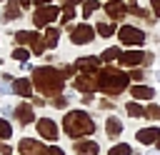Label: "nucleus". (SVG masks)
<instances>
[{"label":"nucleus","mask_w":160,"mask_h":155,"mask_svg":"<svg viewBox=\"0 0 160 155\" xmlns=\"http://www.w3.org/2000/svg\"><path fill=\"white\" fill-rule=\"evenodd\" d=\"M65 105H68V98L65 95H55L52 98V108H65Z\"/></svg>","instance_id":"31"},{"label":"nucleus","mask_w":160,"mask_h":155,"mask_svg":"<svg viewBox=\"0 0 160 155\" xmlns=\"http://www.w3.org/2000/svg\"><path fill=\"white\" fill-rule=\"evenodd\" d=\"M10 135H12L10 122H8L5 118H0V140H10Z\"/></svg>","instance_id":"29"},{"label":"nucleus","mask_w":160,"mask_h":155,"mask_svg":"<svg viewBox=\"0 0 160 155\" xmlns=\"http://www.w3.org/2000/svg\"><path fill=\"white\" fill-rule=\"evenodd\" d=\"M145 118H148V120H160V105L150 102V105L145 108Z\"/></svg>","instance_id":"28"},{"label":"nucleus","mask_w":160,"mask_h":155,"mask_svg":"<svg viewBox=\"0 0 160 155\" xmlns=\"http://www.w3.org/2000/svg\"><path fill=\"white\" fill-rule=\"evenodd\" d=\"M155 148H158V150H160V138H158V142H155Z\"/></svg>","instance_id":"40"},{"label":"nucleus","mask_w":160,"mask_h":155,"mask_svg":"<svg viewBox=\"0 0 160 155\" xmlns=\"http://www.w3.org/2000/svg\"><path fill=\"white\" fill-rule=\"evenodd\" d=\"M95 80H98V88L105 92V95H120L128 85H130V72L120 70V68H100L95 72Z\"/></svg>","instance_id":"2"},{"label":"nucleus","mask_w":160,"mask_h":155,"mask_svg":"<svg viewBox=\"0 0 160 155\" xmlns=\"http://www.w3.org/2000/svg\"><path fill=\"white\" fill-rule=\"evenodd\" d=\"M125 110H128L130 118H145V108H142L138 100H130V102L125 105Z\"/></svg>","instance_id":"23"},{"label":"nucleus","mask_w":160,"mask_h":155,"mask_svg":"<svg viewBox=\"0 0 160 155\" xmlns=\"http://www.w3.org/2000/svg\"><path fill=\"white\" fill-rule=\"evenodd\" d=\"M42 40H45V45L48 48H58V40H60V30L58 28H45V32H42Z\"/></svg>","instance_id":"21"},{"label":"nucleus","mask_w":160,"mask_h":155,"mask_svg":"<svg viewBox=\"0 0 160 155\" xmlns=\"http://www.w3.org/2000/svg\"><path fill=\"white\" fill-rule=\"evenodd\" d=\"M62 130H65L68 138L80 140V138L95 132V120H92L85 110H70V112H65V118H62Z\"/></svg>","instance_id":"3"},{"label":"nucleus","mask_w":160,"mask_h":155,"mask_svg":"<svg viewBox=\"0 0 160 155\" xmlns=\"http://www.w3.org/2000/svg\"><path fill=\"white\" fill-rule=\"evenodd\" d=\"M72 88H78L80 92H92V90H98V80L90 75V72H82V75H78L75 80H72Z\"/></svg>","instance_id":"12"},{"label":"nucleus","mask_w":160,"mask_h":155,"mask_svg":"<svg viewBox=\"0 0 160 155\" xmlns=\"http://www.w3.org/2000/svg\"><path fill=\"white\" fill-rule=\"evenodd\" d=\"M100 108H102V110H108V108H110V110H112V108H115V105H112V102H110V100H100Z\"/></svg>","instance_id":"34"},{"label":"nucleus","mask_w":160,"mask_h":155,"mask_svg":"<svg viewBox=\"0 0 160 155\" xmlns=\"http://www.w3.org/2000/svg\"><path fill=\"white\" fill-rule=\"evenodd\" d=\"M2 22H10V20H20L22 18V5L20 0H8L5 2V10H2Z\"/></svg>","instance_id":"14"},{"label":"nucleus","mask_w":160,"mask_h":155,"mask_svg":"<svg viewBox=\"0 0 160 155\" xmlns=\"http://www.w3.org/2000/svg\"><path fill=\"white\" fill-rule=\"evenodd\" d=\"M65 2H70V5H78V2H85V0H65Z\"/></svg>","instance_id":"38"},{"label":"nucleus","mask_w":160,"mask_h":155,"mask_svg":"<svg viewBox=\"0 0 160 155\" xmlns=\"http://www.w3.org/2000/svg\"><path fill=\"white\" fill-rule=\"evenodd\" d=\"M38 40V32H30V30H18L15 32V42L18 45H32Z\"/></svg>","instance_id":"22"},{"label":"nucleus","mask_w":160,"mask_h":155,"mask_svg":"<svg viewBox=\"0 0 160 155\" xmlns=\"http://www.w3.org/2000/svg\"><path fill=\"white\" fill-rule=\"evenodd\" d=\"M130 78H132L135 82H142V78H145V70H140V68H135V70H130Z\"/></svg>","instance_id":"30"},{"label":"nucleus","mask_w":160,"mask_h":155,"mask_svg":"<svg viewBox=\"0 0 160 155\" xmlns=\"http://www.w3.org/2000/svg\"><path fill=\"white\" fill-rule=\"evenodd\" d=\"M120 48H105L102 50V55H100V60H105V62H112V60H118L120 58Z\"/></svg>","instance_id":"25"},{"label":"nucleus","mask_w":160,"mask_h":155,"mask_svg":"<svg viewBox=\"0 0 160 155\" xmlns=\"http://www.w3.org/2000/svg\"><path fill=\"white\" fill-rule=\"evenodd\" d=\"M0 110H2V115H12V110H15V108H10V105H2Z\"/></svg>","instance_id":"35"},{"label":"nucleus","mask_w":160,"mask_h":155,"mask_svg":"<svg viewBox=\"0 0 160 155\" xmlns=\"http://www.w3.org/2000/svg\"><path fill=\"white\" fill-rule=\"evenodd\" d=\"M118 38H120L122 45H142L145 42V32L138 25H122L118 30Z\"/></svg>","instance_id":"6"},{"label":"nucleus","mask_w":160,"mask_h":155,"mask_svg":"<svg viewBox=\"0 0 160 155\" xmlns=\"http://www.w3.org/2000/svg\"><path fill=\"white\" fill-rule=\"evenodd\" d=\"M118 60H120L122 68H138V65L145 62V52L142 50H125V52H120Z\"/></svg>","instance_id":"9"},{"label":"nucleus","mask_w":160,"mask_h":155,"mask_svg":"<svg viewBox=\"0 0 160 155\" xmlns=\"http://www.w3.org/2000/svg\"><path fill=\"white\" fill-rule=\"evenodd\" d=\"M20 5H22V8H30V5H32V0H20Z\"/></svg>","instance_id":"37"},{"label":"nucleus","mask_w":160,"mask_h":155,"mask_svg":"<svg viewBox=\"0 0 160 155\" xmlns=\"http://www.w3.org/2000/svg\"><path fill=\"white\" fill-rule=\"evenodd\" d=\"M32 85L48 95V98H55L62 92L65 88V75L58 70V68H50V65H42V68H35L32 70Z\"/></svg>","instance_id":"1"},{"label":"nucleus","mask_w":160,"mask_h":155,"mask_svg":"<svg viewBox=\"0 0 160 155\" xmlns=\"http://www.w3.org/2000/svg\"><path fill=\"white\" fill-rule=\"evenodd\" d=\"M105 132H108V138H120L122 135V120L115 118V115H110L105 120Z\"/></svg>","instance_id":"19"},{"label":"nucleus","mask_w":160,"mask_h":155,"mask_svg":"<svg viewBox=\"0 0 160 155\" xmlns=\"http://www.w3.org/2000/svg\"><path fill=\"white\" fill-rule=\"evenodd\" d=\"M12 115H15V120H18L20 125H30V122L35 120V112H32V105H30V102H20V105H15Z\"/></svg>","instance_id":"13"},{"label":"nucleus","mask_w":160,"mask_h":155,"mask_svg":"<svg viewBox=\"0 0 160 155\" xmlns=\"http://www.w3.org/2000/svg\"><path fill=\"white\" fill-rule=\"evenodd\" d=\"M75 68H78V72H98L100 70V58H95V55H85V58H78L75 62H72Z\"/></svg>","instance_id":"10"},{"label":"nucleus","mask_w":160,"mask_h":155,"mask_svg":"<svg viewBox=\"0 0 160 155\" xmlns=\"http://www.w3.org/2000/svg\"><path fill=\"white\" fill-rule=\"evenodd\" d=\"M32 5H52V0H32Z\"/></svg>","instance_id":"36"},{"label":"nucleus","mask_w":160,"mask_h":155,"mask_svg":"<svg viewBox=\"0 0 160 155\" xmlns=\"http://www.w3.org/2000/svg\"><path fill=\"white\" fill-rule=\"evenodd\" d=\"M95 32H98L100 38H112V35H118V28H115L112 20H110V22H98V25H95Z\"/></svg>","instance_id":"20"},{"label":"nucleus","mask_w":160,"mask_h":155,"mask_svg":"<svg viewBox=\"0 0 160 155\" xmlns=\"http://www.w3.org/2000/svg\"><path fill=\"white\" fill-rule=\"evenodd\" d=\"M18 150H20V155H45V145L38 140H30V138H22L18 142Z\"/></svg>","instance_id":"11"},{"label":"nucleus","mask_w":160,"mask_h":155,"mask_svg":"<svg viewBox=\"0 0 160 155\" xmlns=\"http://www.w3.org/2000/svg\"><path fill=\"white\" fill-rule=\"evenodd\" d=\"M102 10L108 12V18L115 22V20H122L125 15H128V5L122 2V0H108L105 5H102Z\"/></svg>","instance_id":"8"},{"label":"nucleus","mask_w":160,"mask_h":155,"mask_svg":"<svg viewBox=\"0 0 160 155\" xmlns=\"http://www.w3.org/2000/svg\"><path fill=\"white\" fill-rule=\"evenodd\" d=\"M155 80H158V82H160V70H155Z\"/></svg>","instance_id":"39"},{"label":"nucleus","mask_w":160,"mask_h":155,"mask_svg":"<svg viewBox=\"0 0 160 155\" xmlns=\"http://www.w3.org/2000/svg\"><path fill=\"white\" fill-rule=\"evenodd\" d=\"M32 82H30V78H15L12 80V92L15 95H20V98H30L32 95Z\"/></svg>","instance_id":"17"},{"label":"nucleus","mask_w":160,"mask_h":155,"mask_svg":"<svg viewBox=\"0 0 160 155\" xmlns=\"http://www.w3.org/2000/svg\"><path fill=\"white\" fill-rule=\"evenodd\" d=\"M35 128H38V135H40L42 140H50V142H55V140L60 138L58 122H55V120H50V118H40V120L35 122Z\"/></svg>","instance_id":"7"},{"label":"nucleus","mask_w":160,"mask_h":155,"mask_svg":"<svg viewBox=\"0 0 160 155\" xmlns=\"http://www.w3.org/2000/svg\"><path fill=\"white\" fill-rule=\"evenodd\" d=\"M72 152L75 155H98L100 152V145L95 142V140H75V145H72Z\"/></svg>","instance_id":"15"},{"label":"nucleus","mask_w":160,"mask_h":155,"mask_svg":"<svg viewBox=\"0 0 160 155\" xmlns=\"http://www.w3.org/2000/svg\"><path fill=\"white\" fill-rule=\"evenodd\" d=\"M45 155H65V152H62V148L52 145V148H45Z\"/></svg>","instance_id":"32"},{"label":"nucleus","mask_w":160,"mask_h":155,"mask_svg":"<svg viewBox=\"0 0 160 155\" xmlns=\"http://www.w3.org/2000/svg\"><path fill=\"white\" fill-rule=\"evenodd\" d=\"M158 138H160V128H142V130L135 132V140L142 142V145H155Z\"/></svg>","instance_id":"16"},{"label":"nucleus","mask_w":160,"mask_h":155,"mask_svg":"<svg viewBox=\"0 0 160 155\" xmlns=\"http://www.w3.org/2000/svg\"><path fill=\"white\" fill-rule=\"evenodd\" d=\"M155 155H160V152H155Z\"/></svg>","instance_id":"41"},{"label":"nucleus","mask_w":160,"mask_h":155,"mask_svg":"<svg viewBox=\"0 0 160 155\" xmlns=\"http://www.w3.org/2000/svg\"><path fill=\"white\" fill-rule=\"evenodd\" d=\"M100 8H102V5H100V0H85V2H82V12H80V15L88 20V18H90L92 12H98Z\"/></svg>","instance_id":"24"},{"label":"nucleus","mask_w":160,"mask_h":155,"mask_svg":"<svg viewBox=\"0 0 160 155\" xmlns=\"http://www.w3.org/2000/svg\"><path fill=\"white\" fill-rule=\"evenodd\" d=\"M130 95H132V100H152L155 98V88H150L145 82H138V85L130 88Z\"/></svg>","instance_id":"18"},{"label":"nucleus","mask_w":160,"mask_h":155,"mask_svg":"<svg viewBox=\"0 0 160 155\" xmlns=\"http://www.w3.org/2000/svg\"><path fill=\"white\" fill-rule=\"evenodd\" d=\"M60 8H55V5H40L35 12H32V25L35 28H48L50 22H55L58 18H60Z\"/></svg>","instance_id":"4"},{"label":"nucleus","mask_w":160,"mask_h":155,"mask_svg":"<svg viewBox=\"0 0 160 155\" xmlns=\"http://www.w3.org/2000/svg\"><path fill=\"white\" fill-rule=\"evenodd\" d=\"M150 8L155 10V15L160 18V0H150Z\"/></svg>","instance_id":"33"},{"label":"nucleus","mask_w":160,"mask_h":155,"mask_svg":"<svg viewBox=\"0 0 160 155\" xmlns=\"http://www.w3.org/2000/svg\"><path fill=\"white\" fill-rule=\"evenodd\" d=\"M132 152H135V150H132L128 142H118L115 148H110V152H108V155H132Z\"/></svg>","instance_id":"26"},{"label":"nucleus","mask_w":160,"mask_h":155,"mask_svg":"<svg viewBox=\"0 0 160 155\" xmlns=\"http://www.w3.org/2000/svg\"><path fill=\"white\" fill-rule=\"evenodd\" d=\"M12 58L20 60V62H28V58H30V48H22V45L15 48V50H12Z\"/></svg>","instance_id":"27"},{"label":"nucleus","mask_w":160,"mask_h":155,"mask_svg":"<svg viewBox=\"0 0 160 155\" xmlns=\"http://www.w3.org/2000/svg\"><path fill=\"white\" fill-rule=\"evenodd\" d=\"M70 30V42L72 45H88V42H92L95 40V28H90L88 22H80V25H72V28H68Z\"/></svg>","instance_id":"5"}]
</instances>
